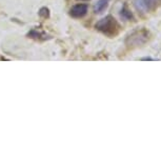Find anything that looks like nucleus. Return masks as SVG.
<instances>
[{"label":"nucleus","instance_id":"f257e3e1","mask_svg":"<svg viewBox=\"0 0 161 161\" xmlns=\"http://www.w3.org/2000/svg\"><path fill=\"white\" fill-rule=\"evenodd\" d=\"M95 29L108 38H115L120 34L122 26L112 15H108L95 24Z\"/></svg>","mask_w":161,"mask_h":161},{"label":"nucleus","instance_id":"f03ea898","mask_svg":"<svg viewBox=\"0 0 161 161\" xmlns=\"http://www.w3.org/2000/svg\"><path fill=\"white\" fill-rule=\"evenodd\" d=\"M152 34L147 29L141 28L134 30L125 37L124 44L129 50H135V48L142 47L144 44H147L151 40Z\"/></svg>","mask_w":161,"mask_h":161},{"label":"nucleus","instance_id":"7ed1b4c3","mask_svg":"<svg viewBox=\"0 0 161 161\" xmlns=\"http://www.w3.org/2000/svg\"><path fill=\"white\" fill-rule=\"evenodd\" d=\"M87 10H89L87 4H84V3L75 4L74 7H72L71 10H69V16H72L73 18H82L86 15Z\"/></svg>","mask_w":161,"mask_h":161},{"label":"nucleus","instance_id":"20e7f679","mask_svg":"<svg viewBox=\"0 0 161 161\" xmlns=\"http://www.w3.org/2000/svg\"><path fill=\"white\" fill-rule=\"evenodd\" d=\"M142 7L150 13L156 12L158 8H161V0H141Z\"/></svg>","mask_w":161,"mask_h":161},{"label":"nucleus","instance_id":"39448f33","mask_svg":"<svg viewBox=\"0 0 161 161\" xmlns=\"http://www.w3.org/2000/svg\"><path fill=\"white\" fill-rule=\"evenodd\" d=\"M28 37L35 39V40H39V41H43V40H47V39H51V36H48L47 33L41 32V31H37V30H32L31 32L28 33Z\"/></svg>","mask_w":161,"mask_h":161},{"label":"nucleus","instance_id":"423d86ee","mask_svg":"<svg viewBox=\"0 0 161 161\" xmlns=\"http://www.w3.org/2000/svg\"><path fill=\"white\" fill-rule=\"evenodd\" d=\"M120 16H121V18H123V19L126 21H135V17H134L132 11L129 8V5L126 3H124L122 5V8H121Z\"/></svg>","mask_w":161,"mask_h":161},{"label":"nucleus","instance_id":"0eeeda50","mask_svg":"<svg viewBox=\"0 0 161 161\" xmlns=\"http://www.w3.org/2000/svg\"><path fill=\"white\" fill-rule=\"evenodd\" d=\"M108 3H110V0H98L94 7V12L96 14H101L102 12H104L108 8Z\"/></svg>","mask_w":161,"mask_h":161},{"label":"nucleus","instance_id":"6e6552de","mask_svg":"<svg viewBox=\"0 0 161 161\" xmlns=\"http://www.w3.org/2000/svg\"><path fill=\"white\" fill-rule=\"evenodd\" d=\"M39 16L44 18V19H47V18L50 17V10H48V8H47V7L41 8L40 10H39Z\"/></svg>","mask_w":161,"mask_h":161},{"label":"nucleus","instance_id":"1a4fd4ad","mask_svg":"<svg viewBox=\"0 0 161 161\" xmlns=\"http://www.w3.org/2000/svg\"><path fill=\"white\" fill-rule=\"evenodd\" d=\"M140 60H142V61H153L154 58H151V57H143V58H141Z\"/></svg>","mask_w":161,"mask_h":161},{"label":"nucleus","instance_id":"9d476101","mask_svg":"<svg viewBox=\"0 0 161 161\" xmlns=\"http://www.w3.org/2000/svg\"><path fill=\"white\" fill-rule=\"evenodd\" d=\"M81 1H87V0H81Z\"/></svg>","mask_w":161,"mask_h":161}]
</instances>
